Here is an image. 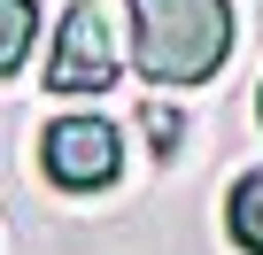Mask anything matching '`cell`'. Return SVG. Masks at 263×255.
Masks as SVG:
<instances>
[{
  "mask_svg": "<svg viewBox=\"0 0 263 255\" xmlns=\"http://www.w3.org/2000/svg\"><path fill=\"white\" fill-rule=\"evenodd\" d=\"M147 132H155V147H171V140H178V116H171V108H147Z\"/></svg>",
  "mask_w": 263,
  "mask_h": 255,
  "instance_id": "obj_6",
  "label": "cell"
},
{
  "mask_svg": "<svg viewBox=\"0 0 263 255\" xmlns=\"http://www.w3.org/2000/svg\"><path fill=\"white\" fill-rule=\"evenodd\" d=\"M232 54V0H132V62L155 85H201Z\"/></svg>",
  "mask_w": 263,
  "mask_h": 255,
  "instance_id": "obj_1",
  "label": "cell"
},
{
  "mask_svg": "<svg viewBox=\"0 0 263 255\" xmlns=\"http://www.w3.org/2000/svg\"><path fill=\"white\" fill-rule=\"evenodd\" d=\"M224 224H232V240H240L248 255H263V170H248V178L232 186V201H224Z\"/></svg>",
  "mask_w": 263,
  "mask_h": 255,
  "instance_id": "obj_4",
  "label": "cell"
},
{
  "mask_svg": "<svg viewBox=\"0 0 263 255\" xmlns=\"http://www.w3.org/2000/svg\"><path fill=\"white\" fill-rule=\"evenodd\" d=\"M116 24H108V8L101 0H78V8L62 16V31H54V54H47V85L54 93H101V85H116Z\"/></svg>",
  "mask_w": 263,
  "mask_h": 255,
  "instance_id": "obj_2",
  "label": "cell"
},
{
  "mask_svg": "<svg viewBox=\"0 0 263 255\" xmlns=\"http://www.w3.org/2000/svg\"><path fill=\"white\" fill-rule=\"evenodd\" d=\"M255 116H263V85H255Z\"/></svg>",
  "mask_w": 263,
  "mask_h": 255,
  "instance_id": "obj_7",
  "label": "cell"
},
{
  "mask_svg": "<svg viewBox=\"0 0 263 255\" xmlns=\"http://www.w3.org/2000/svg\"><path fill=\"white\" fill-rule=\"evenodd\" d=\"M39 155H47V178L62 193H93V186H108L124 170V140H116V124H101V116H62Z\"/></svg>",
  "mask_w": 263,
  "mask_h": 255,
  "instance_id": "obj_3",
  "label": "cell"
},
{
  "mask_svg": "<svg viewBox=\"0 0 263 255\" xmlns=\"http://www.w3.org/2000/svg\"><path fill=\"white\" fill-rule=\"evenodd\" d=\"M31 39H39V8H31V0H0V77L24 70Z\"/></svg>",
  "mask_w": 263,
  "mask_h": 255,
  "instance_id": "obj_5",
  "label": "cell"
}]
</instances>
